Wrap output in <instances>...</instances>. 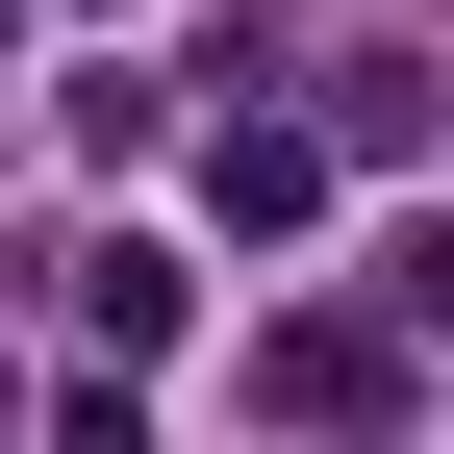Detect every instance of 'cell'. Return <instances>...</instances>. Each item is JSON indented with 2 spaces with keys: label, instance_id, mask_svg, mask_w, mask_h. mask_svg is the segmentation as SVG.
Returning a JSON list of instances; mask_svg holds the SVG:
<instances>
[{
  "label": "cell",
  "instance_id": "1",
  "mask_svg": "<svg viewBox=\"0 0 454 454\" xmlns=\"http://www.w3.org/2000/svg\"><path fill=\"white\" fill-rule=\"evenodd\" d=\"M328 202V127H202V227H303Z\"/></svg>",
  "mask_w": 454,
  "mask_h": 454
},
{
  "label": "cell",
  "instance_id": "2",
  "mask_svg": "<svg viewBox=\"0 0 454 454\" xmlns=\"http://www.w3.org/2000/svg\"><path fill=\"white\" fill-rule=\"evenodd\" d=\"M177 303H202V278L152 253V227H101V253H76V328H101V354H177Z\"/></svg>",
  "mask_w": 454,
  "mask_h": 454
},
{
  "label": "cell",
  "instance_id": "3",
  "mask_svg": "<svg viewBox=\"0 0 454 454\" xmlns=\"http://www.w3.org/2000/svg\"><path fill=\"white\" fill-rule=\"evenodd\" d=\"M253 404H303V429H354V404H379V328H253Z\"/></svg>",
  "mask_w": 454,
  "mask_h": 454
},
{
  "label": "cell",
  "instance_id": "4",
  "mask_svg": "<svg viewBox=\"0 0 454 454\" xmlns=\"http://www.w3.org/2000/svg\"><path fill=\"white\" fill-rule=\"evenodd\" d=\"M379 328H454V227H404V253H379Z\"/></svg>",
  "mask_w": 454,
  "mask_h": 454
},
{
  "label": "cell",
  "instance_id": "5",
  "mask_svg": "<svg viewBox=\"0 0 454 454\" xmlns=\"http://www.w3.org/2000/svg\"><path fill=\"white\" fill-rule=\"evenodd\" d=\"M0 404H26V379H0Z\"/></svg>",
  "mask_w": 454,
  "mask_h": 454
}]
</instances>
